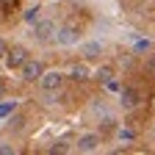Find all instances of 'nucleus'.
Returning a JSON list of instances; mask_svg holds the SVG:
<instances>
[{
    "instance_id": "f257e3e1",
    "label": "nucleus",
    "mask_w": 155,
    "mask_h": 155,
    "mask_svg": "<svg viewBox=\"0 0 155 155\" xmlns=\"http://www.w3.org/2000/svg\"><path fill=\"white\" fill-rule=\"evenodd\" d=\"M55 31H58V22L50 17H39L36 22L31 25V39L36 45H50L55 42Z\"/></svg>"
},
{
    "instance_id": "f03ea898",
    "label": "nucleus",
    "mask_w": 155,
    "mask_h": 155,
    "mask_svg": "<svg viewBox=\"0 0 155 155\" xmlns=\"http://www.w3.org/2000/svg\"><path fill=\"white\" fill-rule=\"evenodd\" d=\"M78 42H81V28H78L75 22H64V25H58L55 31V42L58 47H78Z\"/></svg>"
},
{
    "instance_id": "7ed1b4c3",
    "label": "nucleus",
    "mask_w": 155,
    "mask_h": 155,
    "mask_svg": "<svg viewBox=\"0 0 155 155\" xmlns=\"http://www.w3.org/2000/svg\"><path fill=\"white\" fill-rule=\"evenodd\" d=\"M100 147H103V136L97 133V130H86V133H81L75 139V147L72 150L83 152V155H91V152H97Z\"/></svg>"
},
{
    "instance_id": "20e7f679",
    "label": "nucleus",
    "mask_w": 155,
    "mask_h": 155,
    "mask_svg": "<svg viewBox=\"0 0 155 155\" xmlns=\"http://www.w3.org/2000/svg\"><path fill=\"white\" fill-rule=\"evenodd\" d=\"M19 72V81H25V83H39V78L45 75V64H42V58H28V61L17 69Z\"/></svg>"
},
{
    "instance_id": "39448f33",
    "label": "nucleus",
    "mask_w": 155,
    "mask_h": 155,
    "mask_svg": "<svg viewBox=\"0 0 155 155\" xmlns=\"http://www.w3.org/2000/svg\"><path fill=\"white\" fill-rule=\"evenodd\" d=\"M78 53H81L83 61H97V58H103L105 45L100 39H83V42H78Z\"/></svg>"
},
{
    "instance_id": "423d86ee",
    "label": "nucleus",
    "mask_w": 155,
    "mask_h": 155,
    "mask_svg": "<svg viewBox=\"0 0 155 155\" xmlns=\"http://www.w3.org/2000/svg\"><path fill=\"white\" fill-rule=\"evenodd\" d=\"M64 78L67 75L61 69H45V75L39 78V91H61Z\"/></svg>"
},
{
    "instance_id": "0eeeda50",
    "label": "nucleus",
    "mask_w": 155,
    "mask_h": 155,
    "mask_svg": "<svg viewBox=\"0 0 155 155\" xmlns=\"http://www.w3.org/2000/svg\"><path fill=\"white\" fill-rule=\"evenodd\" d=\"M28 50L22 47V45H17V47H8V53H6V58H3V61H6V67L8 69H19V67H22L25 61H28Z\"/></svg>"
},
{
    "instance_id": "6e6552de",
    "label": "nucleus",
    "mask_w": 155,
    "mask_h": 155,
    "mask_svg": "<svg viewBox=\"0 0 155 155\" xmlns=\"http://www.w3.org/2000/svg\"><path fill=\"white\" fill-rule=\"evenodd\" d=\"M119 105H122L125 111L136 108V105H139V91H136V89H130V86H125V89L119 91Z\"/></svg>"
},
{
    "instance_id": "1a4fd4ad",
    "label": "nucleus",
    "mask_w": 155,
    "mask_h": 155,
    "mask_svg": "<svg viewBox=\"0 0 155 155\" xmlns=\"http://www.w3.org/2000/svg\"><path fill=\"white\" fill-rule=\"evenodd\" d=\"M69 78H75V81H89V78H91V67H89V61H78V64H72V67H69Z\"/></svg>"
},
{
    "instance_id": "9d476101",
    "label": "nucleus",
    "mask_w": 155,
    "mask_h": 155,
    "mask_svg": "<svg viewBox=\"0 0 155 155\" xmlns=\"http://www.w3.org/2000/svg\"><path fill=\"white\" fill-rule=\"evenodd\" d=\"M39 17H42V6H31V8H28V11L22 14V19H25L28 25H33V22H36Z\"/></svg>"
},
{
    "instance_id": "9b49d317",
    "label": "nucleus",
    "mask_w": 155,
    "mask_h": 155,
    "mask_svg": "<svg viewBox=\"0 0 155 155\" xmlns=\"http://www.w3.org/2000/svg\"><path fill=\"white\" fill-rule=\"evenodd\" d=\"M94 78H97L100 83H111V78H114V69H111V67H103V69H97V72H94Z\"/></svg>"
},
{
    "instance_id": "f8f14e48",
    "label": "nucleus",
    "mask_w": 155,
    "mask_h": 155,
    "mask_svg": "<svg viewBox=\"0 0 155 155\" xmlns=\"http://www.w3.org/2000/svg\"><path fill=\"white\" fill-rule=\"evenodd\" d=\"M116 139H119V141H133V139H136V133L127 130V127H119V130H116Z\"/></svg>"
},
{
    "instance_id": "ddd939ff",
    "label": "nucleus",
    "mask_w": 155,
    "mask_h": 155,
    "mask_svg": "<svg viewBox=\"0 0 155 155\" xmlns=\"http://www.w3.org/2000/svg\"><path fill=\"white\" fill-rule=\"evenodd\" d=\"M69 150H72V147H69L67 141H55V144L50 147V152H69Z\"/></svg>"
},
{
    "instance_id": "4468645a",
    "label": "nucleus",
    "mask_w": 155,
    "mask_h": 155,
    "mask_svg": "<svg viewBox=\"0 0 155 155\" xmlns=\"http://www.w3.org/2000/svg\"><path fill=\"white\" fill-rule=\"evenodd\" d=\"M17 152V147H11V144H6V141H0V155H14Z\"/></svg>"
},
{
    "instance_id": "2eb2a0df",
    "label": "nucleus",
    "mask_w": 155,
    "mask_h": 155,
    "mask_svg": "<svg viewBox=\"0 0 155 155\" xmlns=\"http://www.w3.org/2000/svg\"><path fill=\"white\" fill-rule=\"evenodd\" d=\"M6 53H8V45L3 42V39H0V61H3V58H6Z\"/></svg>"
},
{
    "instance_id": "dca6fc26",
    "label": "nucleus",
    "mask_w": 155,
    "mask_h": 155,
    "mask_svg": "<svg viewBox=\"0 0 155 155\" xmlns=\"http://www.w3.org/2000/svg\"><path fill=\"white\" fill-rule=\"evenodd\" d=\"M147 67H150V69H155V53L150 55V61H147Z\"/></svg>"
},
{
    "instance_id": "f3484780",
    "label": "nucleus",
    "mask_w": 155,
    "mask_h": 155,
    "mask_svg": "<svg viewBox=\"0 0 155 155\" xmlns=\"http://www.w3.org/2000/svg\"><path fill=\"white\" fill-rule=\"evenodd\" d=\"M152 136H155V125H152Z\"/></svg>"
}]
</instances>
